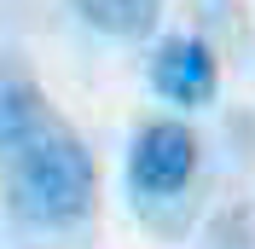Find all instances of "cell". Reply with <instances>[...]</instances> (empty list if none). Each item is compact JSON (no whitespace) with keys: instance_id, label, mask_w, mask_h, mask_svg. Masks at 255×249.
I'll use <instances>...</instances> for the list:
<instances>
[{"instance_id":"3","label":"cell","mask_w":255,"mask_h":249,"mask_svg":"<svg viewBox=\"0 0 255 249\" xmlns=\"http://www.w3.org/2000/svg\"><path fill=\"white\" fill-rule=\"evenodd\" d=\"M215 81H221V70H215V52L203 47V41H191V35H174V41H162L157 52H151V87H157V99H168V105H209L215 99Z\"/></svg>"},{"instance_id":"4","label":"cell","mask_w":255,"mask_h":249,"mask_svg":"<svg viewBox=\"0 0 255 249\" xmlns=\"http://www.w3.org/2000/svg\"><path fill=\"white\" fill-rule=\"evenodd\" d=\"M76 17L99 35H116V41H139V35L157 29L162 0H70Z\"/></svg>"},{"instance_id":"2","label":"cell","mask_w":255,"mask_h":249,"mask_svg":"<svg viewBox=\"0 0 255 249\" xmlns=\"http://www.w3.org/2000/svg\"><path fill=\"white\" fill-rule=\"evenodd\" d=\"M197 174V133L174 116H157V122L139 127V139L128 151V186L139 203H168L191 186Z\"/></svg>"},{"instance_id":"1","label":"cell","mask_w":255,"mask_h":249,"mask_svg":"<svg viewBox=\"0 0 255 249\" xmlns=\"http://www.w3.org/2000/svg\"><path fill=\"white\" fill-rule=\"evenodd\" d=\"M0 168H6L12 209L29 226H76L99 197L93 151L41 99L35 81L0 87Z\"/></svg>"}]
</instances>
